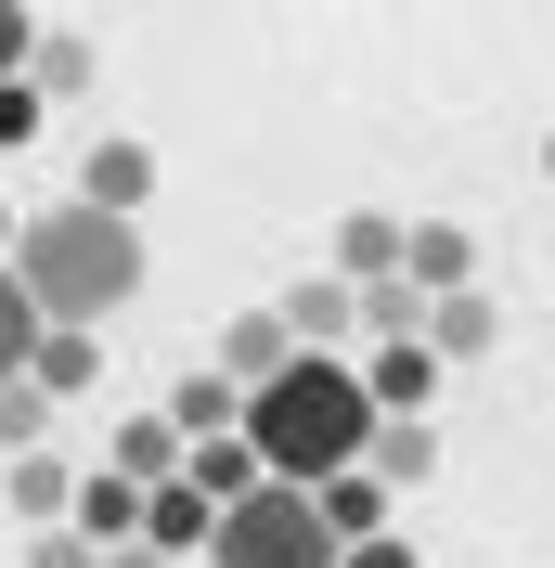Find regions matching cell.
<instances>
[{
  "mask_svg": "<svg viewBox=\"0 0 555 568\" xmlns=\"http://www.w3.org/2000/svg\"><path fill=\"white\" fill-rule=\"evenodd\" d=\"M104 375V336H78V323H39V349H27V388L39 400H78Z\"/></svg>",
  "mask_w": 555,
  "mask_h": 568,
  "instance_id": "obj_10",
  "label": "cell"
},
{
  "mask_svg": "<svg viewBox=\"0 0 555 568\" xmlns=\"http://www.w3.org/2000/svg\"><path fill=\"white\" fill-rule=\"evenodd\" d=\"M349 311H362V336H426V284H349Z\"/></svg>",
  "mask_w": 555,
  "mask_h": 568,
  "instance_id": "obj_18",
  "label": "cell"
},
{
  "mask_svg": "<svg viewBox=\"0 0 555 568\" xmlns=\"http://www.w3.org/2000/svg\"><path fill=\"white\" fill-rule=\"evenodd\" d=\"M194 568H336V530L311 517V491L259 478V491H233L208 517V556H194Z\"/></svg>",
  "mask_w": 555,
  "mask_h": 568,
  "instance_id": "obj_3",
  "label": "cell"
},
{
  "mask_svg": "<svg viewBox=\"0 0 555 568\" xmlns=\"http://www.w3.org/2000/svg\"><path fill=\"white\" fill-rule=\"evenodd\" d=\"M39 116H52V104H39L27 78H0V155H27V142H39Z\"/></svg>",
  "mask_w": 555,
  "mask_h": 568,
  "instance_id": "obj_22",
  "label": "cell"
},
{
  "mask_svg": "<svg viewBox=\"0 0 555 568\" xmlns=\"http://www.w3.org/2000/svg\"><path fill=\"white\" fill-rule=\"evenodd\" d=\"M0 478H13V517H39V530H65V491H78V478H65L52 453H0Z\"/></svg>",
  "mask_w": 555,
  "mask_h": 568,
  "instance_id": "obj_15",
  "label": "cell"
},
{
  "mask_svg": "<svg viewBox=\"0 0 555 568\" xmlns=\"http://www.w3.org/2000/svg\"><path fill=\"white\" fill-rule=\"evenodd\" d=\"M39 91V104H65V91H91V39H27V65H13Z\"/></svg>",
  "mask_w": 555,
  "mask_h": 568,
  "instance_id": "obj_17",
  "label": "cell"
},
{
  "mask_svg": "<svg viewBox=\"0 0 555 568\" xmlns=\"http://www.w3.org/2000/svg\"><path fill=\"white\" fill-rule=\"evenodd\" d=\"M491 336H504V311H491L478 284H440V297H426V349H440V362H478Z\"/></svg>",
  "mask_w": 555,
  "mask_h": 568,
  "instance_id": "obj_11",
  "label": "cell"
},
{
  "mask_svg": "<svg viewBox=\"0 0 555 568\" xmlns=\"http://www.w3.org/2000/svg\"><path fill=\"white\" fill-rule=\"evenodd\" d=\"M104 568H181V556H155V542H104Z\"/></svg>",
  "mask_w": 555,
  "mask_h": 568,
  "instance_id": "obj_26",
  "label": "cell"
},
{
  "mask_svg": "<svg viewBox=\"0 0 555 568\" xmlns=\"http://www.w3.org/2000/svg\"><path fill=\"white\" fill-rule=\"evenodd\" d=\"M233 426H245V453H259V478L311 491V478L362 465V439H375V400H362V362H349V349H284V375H259Z\"/></svg>",
  "mask_w": 555,
  "mask_h": 568,
  "instance_id": "obj_2",
  "label": "cell"
},
{
  "mask_svg": "<svg viewBox=\"0 0 555 568\" xmlns=\"http://www.w3.org/2000/svg\"><path fill=\"white\" fill-rule=\"evenodd\" d=\"M401 284H426V297L440 284H478V233L465 220H401Z\"/></svg>",
  "mask_w": 555,
  "mask_h": 568,
  "instance_id": "obj_8",
  "label": "cell"
},
{
  "mask_svg": "<svg viewBox=\"0 0 555 568\" xmlns=\"http://www.w3.org/2000/svg\"><path fill=\"white\" fill-rule=\"evenodd\" d=\"M387 272H401V220H387V207L336 220V284H387Z\"/></svg>",
  "mask_w": 555,
  "mask_h": 568,
  "instance_id": "obj_13",
  "label": "cell"
},
{
  "mask_svg": "<svg viewBox=\"0 0 555 568\" xmlns=\"http://www.w3.org/2000/svg\"><path fill=\"white\" fill-rule=\"evenodd\" d=\"M65 530L91 542V556H104V542H142V491L117 478V465H104V478H78V491H65Z\"/></svg>",
  "mask_w": 555,
  "mask_h": 568,
  "instance_id": "obj_9",
  "label": "cell"
},
{
  "mask_svg": "<svg viewBox=\"0 0 555 568\" xmlns=\"http://www.w3.org/2000/svg\"><path fill=\"white\" fill-rule=\"evenodd\" d=\"M233 414H245V388H220V375H181V388H169V426H181V439H220Z\"/></svg>",
  "mask_w": 555,
  "mask_h": 568,
  "instance_id": "obj_19",
  "label": "cell"
},
{
  "mask_svg": "<svg viewBox=\"0 0 555 568\" xmlns=\"http://www.w3.org/2000/svg\"><path fill=\"white\" fill-rule=\"evenodd\" d=\"M0 246H13V207H0Z\"/></svg>",
  "mask_w": 555,
  "mask_h": 568,
  "instance_id": "obj_27",
  "label": "cell"
},
{
  "mask_svg": "<svg viewBox=\"0 0 555 568\" xmlns=\"http://www.w3.org/2000/svg\"><path fill=\"white\" fill-rule=\"evenodd\" d=\"M169 465H181V426L169 414H130V426H117V478H130V491H155Z\"/></svg>",
  "mask_w": 555,
  "mask_h": 568,
  "instance_id": "obj_16",
  "label": "cell"
},
{
  "mask_svg": "<svg viewBox=\"0 0 555 568\" xmlns=\"http://www.w3.org/2000/svg\"><path fill=\"white\" fill-rule=\"evenodd\" d=\"M0 272L27 284V311L39 323H78V336H104L117 311L142 297V220L117 207H27L13 220V246H0Z\"/></svg>",
  "mask_w": 555,
  "mask_h": 568,
  "instance_id": "obj_1",
  "label": "cell"
},
{
  "mask_svg": "<svg viewBox=\"0 0 555 568\" xmlns=\"http://www.w3.org/2000/svg\"><path fill=\"white\" fill-rule=\"evenodd\" d=\"M440 375H452V362L426 349V336H375V362H362V400H375V414H426V400H440Z\"/></svg>",
  "mask_w": 555,
  "mask_h": 568,
  "instance_id": "obj_5",
  "label": "cell"
},
{
  "mask_svg": "<svg viewBox=\"0 0 555 568\" xmlns=\"http://www.w3.org/2000/svg\"><path fill=\"white\" fill-rule=\"evenodd\" d=\"M284 349H349V336H362V311H349V284L336 272H311V284H284Z\"/></svg>",
  "mask_w": 555,
  "mask_h": 568,
  "instance_id": "obj_7",
  "label": "cell"
},
{
  "mask_svg": "<svg viewBox=\"0 0 555 568\" xmlns=\"http://www.w3.org/2000/svg\"><path fill=\"white\" fill-rule=\"evenodd\" d=\"M27 568H104V556H91L78 530H39V542H27Z\"/></svg>",
  "mask_w": 555,
  "mask_h": 568,
  "instance_id": "obj_24",
  "label": "cell"
},
{
  "mask_svg": "<svg viewBox=\"0 0 555 568\" xmlns=\"http://www.w3.org/2000/svg\"><path fill=\"white\" fill-rule=\"evenodd\" d=\"M543 169H555V142H543Z\"/></svg>",
  "mask_w": 555,
  "mask_h": 568,
  "instance_id": "obj_28",
  "label": "cell"
},
{
  "mask_svg": "<svg viewBox=\"0 0 555 568\" xmlns=\"http://www.w3.org/2000/svg\"><path fill=\"white\" fill-rule=\"evenodd\" d=\"M39 439H52V400L27 375H0V453H39Z\"/></svg>",
  "mask_w": 555,
  "mask_h": 568,
  "instance_id": "obj_20",
  "label": "cell"
},
{
  "mask_svg": "<svg viewBox=\"0 0 555 568\" xmlns=\"http://www.w3.org/2000/svg\"><path fill=\"white\" fill-rule=\"evenodd\" d=\"M362 478H375L387 504L426 491V478H440V426H426V414H375V439H362Z\"/></svg>",
  "mask_w": 555,
  "mask_h": 568,
  "instance_id": "obj_4",
  "label": "cell"
},
{
  "mask_svg": "<svg viewBox=\"0 0 555 568\" xmlns=\"http://www.w3.org/2000/svg\"><path fill=\"white\" fill-rule=\"evenodd\" d=\"M336 568H426L401 530H362V542H336Z\"/></svg>",
  "mask_w": 555,
  "mask_h": 568,
  "instance_id": "obj_23",
  "label": "cell"
},
{
  "mask_svg": "<svg viewBox=\"0 0 555 568\" xmlns=\"http://www.w3.org/2000/svg\"><path fill=\"white\" fill-rule=\"evenodd\" d=\"M142 194H155V142H91L78 155V207H117V220H142Z\"/></svg>",
  "mask_w": 555,
  "mask_h": 568,
  "instance_id": "obj_6",
  "label": "cell"
},
{
  "mask_svg": "<svg viewBox=\"0 0 555 568\" xmlns=\"http://www.w3.org/2000/svg\"><path fill=\"white\" fill-rule=\"evenodd\" d=\"M27 39H39V27H27V0H0V78L27 65Z\"/></svg>",
  "mask_w": 555,
  "mask_h": 568,
  "instance_id": "obj_25",
  "label": "cell"
},
{
  "mask_svg": "<svg viewBox=\"0 0 555 568\" xmlns=\"http://www.w3.org/2000/svg\"><path fill=\"white\" fill-rule=\"evenodd\" d=\"M259 375H284V323H272V311L220 323V388H259Z\"/></svg>",
  "mask_w": 555,
  "mask_h": 568,
  "instance_id": "obj_14",
  "label": "cell"
},
{
  "mask_svg": "<svg viewBox=\"0 0 555 568\" xmlns=\"http://www.w3.org/2000/svg\"><path fill=\"white\" fill-rule=\"evenodd\" d=\"M27 349H39V311H27V284L0 272V375H27Z\"/></svg>",
  "mask_w": 555,
  "mask_h": 568,
  "instance_id": "obj_21",
  "label": "cell"
},
{
  "mask_svg": "<svg viewBox=\"0 0 555 568\" xmlns=\"http://www.w3.org/2000/svg\"><path fill=\"white\" fill-rule=\"evenodd\" d=\"M169 478H181V491H208V504H233V491H259V453H245V426H220V439H181Z\"/></svg>",
  "mask_w": 555,
  "mask_h": 568,
  "instance_id": "obj_12",
  "label": "cell"
}]
</instances>
